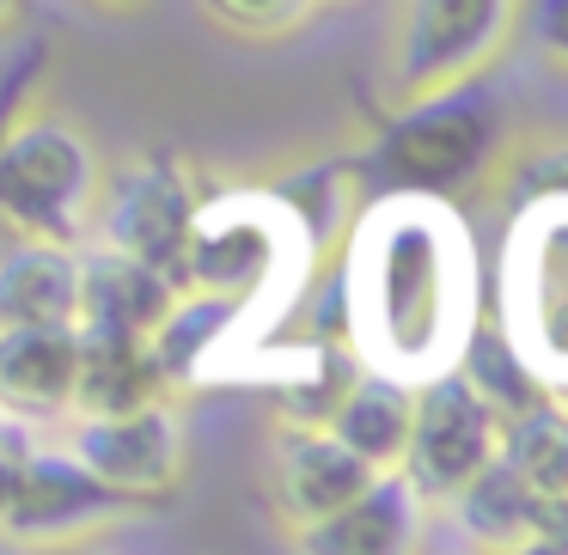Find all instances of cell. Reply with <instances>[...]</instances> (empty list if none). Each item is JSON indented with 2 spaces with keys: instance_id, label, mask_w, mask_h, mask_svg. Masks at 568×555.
<instances>
[{
  "instance_id": "cell-1",
  "label": "cell",
  "mask_w": 568,
  "mask_h": 555,
  "mask_svg": "<svg viewBox=\"0 0 568 555\" xmlns=\"http://www.w3.org/2000/svg\"><path fill=\"white\" fill-rule=\"evenodd\" d=\"M477 336V250L458 208L428 189H385L343 250V342L361 367L422 384Z\"/></svg>"
},
{
  "instance_id": "cell-2",
  "label": "cell",
  "mask_w": 568,
  "mask_h": 555,
  "mask_svg": "<svg viewBox=\"0 0 568 555\" xmlns=\"http://www.w3.org/2000/svg\"><path fill=\"white\" fill-rule=\"evenodd\" d=\"M312 220L282 189H202V208L190 220L178 287L214 294L226 306L251 311L263 294L287 287L306 263Z\"/></svg>"
},
{
  "instance_id": "cell-3",
  "label": "cell",
  "mask_w": 568,
  "mask_h": 555,
  "mask_svg": "<svg viewBox=\"0 0 568 555\" xmlns=\"http://www.w3.org/2000/svg\"><path fill=\"white\" fill-rule=\"evenodd\" d=\"M104 189V160L68 116L31 104L26 116L0 129V208L19 238L50 245H87L92 214Z\"/></svg>"
},
{
  "instance_id": "cell-4",
  "label": "cell",
  "mask_w": 568,
  "mask_h": 555,
  "mask_svg": "<svg viewBox=\"0 0 568 555\" xmlns=\"http://www.w3.org/2000/svg\"><path fill=\"white\" fill-rule=\"evenodd\" d=\"M495 294L507 354L538 391L568 403V202L514 208Z\"/></svg>"
},
{
  "instance_id": "cell-5",
  "label": "cell",
  "mask_w": 568,
  "mask_h": 555,
  "mask_svg": "<svg viewBox=\"0 0 568 555\" xmlns=\"http://www.w3.org/2000/svg\"><path fill=\"white\" fill-rule=\"evenodd\" d=\"M526 0H404L385 50V99L416 104L453 86H477L507 55Z\"/></svg>"
},
{
  "instance_id": "cell-6",
  "label": "cell",
  "mask_w": 568,
  "mask_h": 555,
  "mask_svg": "<svg viewBox=\"0 0 568 555\" xmlns=\"http://www.w3.org/2000/svg\"><path fill=\"white\" fill-rule=\"evenodd\" d=\"M507 123L489 99H477L470 86L434 92V99L397 104L392 129L373 147V172L385 177V189H446L470 184L489 165V153H501Z\"/></svg>"
},
{
  "instance_id": "cell-7",
  "label": "cell",
  "mask_w": 568,
  "mask_h": 555,
  "mask_svg": "<svg viewBox=\"0 0 568 555\" xmlns=\"http://www.w3.org/2000/svg\"><path fill=\"white\" fill-rule=\"evenodd\" d=\"M507 409L477 372L458 360L416 384L409 409V445H404V476L428 506H446L495 452H501Z\"/></svg>"
},
{
  "instance_id": "cell-8",
  "label": "cell",
  "mask_w": 568,
  "mask_h": 555,
  "mask_svg": "<svg viewBox=\"0 0 568 555\" xmlns=\"http://www.w3.org/2000/svg\"><path fill=\"white\" fill-rule=\"evenodd\" d=\"M62 428H68L62 445L116 494V501L141 506V501H165V494L184 489L190 433H184L178 397L123 409V415H68Z\"/></svg>"
},
{
  "instance_id": "cell-9",
  "label": "cell",
  "mask_w": 568,
  "mask_h": 555,
  "mask_svg": "<svg viewBox=\"0 0 568 555\" xmlns=\"http://www.w3.org/2000/svg\"><path fill=\"white\" fill-rule=\"evenodd\" d=\"M196 208H202V184L190 177L184 160H172V153H135V160H123L116 172H104L92 238L153 263V269H165L178 281V263H184V238H190Z\"/></svg>"
},
{
  "instance_id": "cell-10",
  "label": "cell",
  "mask_w": 568,
  "mask_h": 555,
  "mask_svg": "<svg viewBox=\"0 0 568 555\" xmlns=\"http://www.w3.org/2000/svg\"><path fill=\"white\" fill-rule=\"evenodd\" d=\"M373 476H379V470H373L355 445L336 440L331 428H287V421H275L257 489H263V506H270L275 525H282L287 537H300V531H312L318 518H331L336 506H348Z\"/></svg>"
},
{
  "instance_id": "cell-11",
  "label": "cell",
  "mask_w": 568,
  "mask_h": 555,
  "mask_svg": "<svg viewBox=\"0 0 568 555\" xmlns=\"http://www.w3.org/2000/svg\"><path fill=\"white\" fill-rule=\"evenodd\" d=\"M129 513V501H116L68 445H31V458L19 464L13 501L0 513V549L13 543H62V537H87L104 531Z\"/></svg>"
},
{
  "instance_id": "cell-12",
  "label": "cell",
  "mask_w": 568,
  "mask_h": 555,
  "mask_svg": "<svg viewBox=\"0 0 568 555\" xmlns=\"http://www.w3.org/2000/svg\"><path fill=\"white\" fill-rule=\"evenodd\" d=\"M178 299V281L153 263L111 250L99 238L80 245V306L74 330L92 336H153V323L165 318V306Z\"/></svg>"
},
{
  "instance_id": "cell-13",
  "label": "cell",
  "mask_w": 568,
  "mask_h": 555,
  "mask_svg": "<svg viewBox=\"0 0 568 555\" xmlns=\"http://www.w3.org/2000/svg\"><path fill=\"white\" fill-rule=\"evenodd\" d=\"M428 513L434 506L416 494V482L404 476V464H392V470H379L348 506H336L331 518H318L312 531H300L294 543L312 549V555H397V549H416L422 543Z\"/></svg>"
},
{
  "instance_id": "cell-14",
  "label": "cell",
  "mask_w": 568,
  "mask_h": 555,
  "mask_svg": "<svg viewBox=\"0 0 568 555\" xmlns=\"http://www.w3.org/2000/svg\"><path fill=\"white\" fill-rule=\"evenodd\" d=\"M80 330L74 323H26L0 330V409H13L31 428L74 415Z\"/></svg>"
},
{
  "instance_id": "cell-15",
  "label": "cell",
  "mask_w": 568,
  "mask_h": 555,
  "mask_svg": "<svg viewBox=\"0 0 568 555\" xmlns=\"http://www.w3.org/2000/svg\"><path fill=\"white\" fill-rule=\"evenodd\" d=\"M178 397L160 372L153 336H92L80 330V372H74V415H123V409Z\"/></svg>"
},
{
  "instance_id": "cell-16",
  "label": "cell",
  "mask_w": 568,
  "mask_h": 555,
  "mask_svg": "<svg viewBox=\"0 0 568 555\" xmlns=\"http://www.w3.org/2000/svg\"><path fill=\"white\" fill-rule=\"evenodd\" d=\"M74 306H80V245L19 238L0 257V330L74 323Z\"/></svg>"
},
{
  "instance_id": "cell-17",
  "label": "cell",
  "mask_w": 568,
  "mask_h": 555,
  "mask_svg": "<svg viewBox=\"0 0 568 555\" xmlns=\"http://www.w3.org/2000/svg\"><path fill=\"white\" fill-rule=\"evenodd\" d=\"M446 513H453L458 531H465L470 549H507V555L526 549V555H531V537H538L544 501L501 464V452H495L489 464H483L477 476H470L465 489L446 501Z\"/></svg>"
},
{
  "instance_id": "cell-18",
  "label": "cell",
  "mask_w": 568,
  "mask_h": 555,
  "mask_svg": "<svg viewBox=\"0 0 568 555\" xmlns=\"http://www.w3.org/2000/svg\"><path fill=\"white\" fill-rule=\"evenodd\" d=\"M409 409H416V384L361 367L348 379V391L336 397L324 428L343 445H355L373 470H392V464H404V445H409Z\"/></svg>"
},
{
  "instance_id": "cell-19",
  "label": "cell",
  "mask_w": 568,
  "mask_h": 555,
  "mask_svg": "<svg viewBox=\"0 0 568 555\" xmlns=\"http://www.w3.org/2000/svg\"><path fill=\"white\" fill-rule=\"evenodd\" d=\"M501 464L526 482L538 501H568V403L562 397H531L501 428Z\"/></svg>"
},
{
  "instance_id": "cell-20",
  "label": "cell",
  "mask_w": 568,
  "mask_h": 555,
  "mask_svg": "<svg viewBox=\"0 0 568 555\" xmlns=\"http://www.w3.org/2000/svg\"><path fill=\"white\" fill-rule=\"evenodd\" d=\"M318 7L324 0H202V13L245 43H287L318 19Z\"/></svg>"
},
{
  "instance_id": "cell-21",
  "label": "cell",
  "mask_w": 568,
  "mask_h": 555,
  "mask_svg": "<svg viewBox=\"0 0 568 555\" xmlns=\"http://www.w3.org/2000/svg\"><path fill=\"white\" fill-rule=\"evenodd\" d=\"M501 189L514 208H526V202H568V135L550 141V147H519L501 165Z\"/></svg>"
},
{
  "instance_id": "cell-22",
  "label": "cell",
  "mask_w": 568,
  "mask_h": 555,
  "mask_svg": "<svg viewBox=\"0 0 568 555\" xmlns=\"http://www.w3.org/2000/svg\"><path fill=\"white\" fill-rule=\"evenodd\" d=\"M531 38H538L544 62L568 74V0H531Z\"/></svg>"
},
{
  "instance_id": "cell-23",
  "label": "cell",
  "mask_w": 568,
  "mask_h": 555,
  "mask_svg": "<svg viewBox=\"0 0 568 555\" xmlns=\"http://www.w3.org/2000/svg\"><path fill=\"white\" fill-rule=\"evenodd\" d=\"M80 7H99V13H116V19H123V13H148L153 0H80Z\"/></svg>"
},
{
  "instance_id": "cell-24",
  "label": "cell",
  "mask_w": 568,
  "mask_h": 555,
  "mask_svg": "<svg viewBox=\"0 0 568 555\" xmlns=\"http://www.w3.org/2000/svg\"><path fill=\"white\" fill-rule=\"evenodd\" d=\"M19 13H26V0H0V38L19 25Z\"/></svg>"
},
{
  "instance_id": "cell-25",
  "label": "cell",
  "mask_w": 568,
  "mask_h": 555,
  "mask_svg": "<svg viewBox=\"0 0 568 555\" xmlns=\"http://www.w3.org/2000/svg\"><path fill=\"white\" fill-rule=\"evenodd\" d=\"M13 245H19V226L7 220V208H0V257H7V250H13Z\"/></svg>"
}]
</instances>
